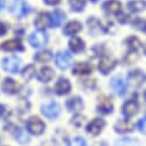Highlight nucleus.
I'll return each instance as SVG.
<instances>
[{
	"instance_id": "f257e3e1",
	"label": "nucleus",
	"mask_w": 146,
	"mask_h": 146,
	"mask_svg": "<svg viewBox=\"0 0 146 146\" xmlns=\"http://www.w3.org/2000/svg\"><path fill=\"white\" fill-rule=\"evenodd\" d=\"M9 11L13 15L17 16V17H24L27 14H29L30 8L28 6V4L23 0H14L12 3Z\"/></svg>"
},
{
	"instance_id": "f03ea898",
	"label": "nucleus",
	"mask_w": 146,
	"mask_h": 146,
	"mask_svg": "<svg viewBox=\"0 0 146 146\" xmlns=\"http://www.w3.org/2000/svg\"><path fill=\"white\" fill-rule=\"evenodd\" d=\"M27 129L32 135H42L45 130V123L38 117H30L27 122Z\"/></svg>"
},
{
	"instance_id": "7ed1b4c3",
	"label": "nucleus",
	"mask_w": 146,
	"mask_h": 146,
	"mask_svg": "<svg viewBox=\"0 0 146 146\" xmlns=\"http://www.w3.org/2000/svg\"><path fill=\"white\" fill-rule=\"evenodd\" d=\"M42 113L50 120H55L61 113V108L56 102H50L42 106Z\"/></svg>"
},
{
	"instance_id": "20e7f679",
	"label": "nucleus",
	"mask_w": 146,
	"mask_h": 146,
	"mask_svg": "<svg viewBox=\"0 0 146 146\" xmlns=\"http://www.w3.org/2000/svg\"><path fill=\"white\" fill-rule=\"evenodd\" d=\"M29 42H30L32 47L40 48V47L45 46L46 43H47V35L42 30L32 32L31 36H30V38H29Z\"/></svg>"
},
{
	"instance_id": "39448f33",
	"label": "nucleus",
	"mask_w": 146,
	"mask_h": 146,
	"mask_svg": "<svg viewBox=\"0 0 146 146\" xmlns=\"http://www.w3.org/2000/svg\"><path fill=\"white\" fill-rule=\"evenodd\" d=\"M20 64H21V60L16 56H9V58H5L3 60L4 70L11 72V74H15V72L19 71Z\"/></svg>"
},
{
	"instance_id": "423d86ee",
	"label": "nucleus",
	"mask_w": 146,
	"mask_h": 146,
	"mask_svg": "<svg viewBox=\"0 0 146 146\" xmlns=\"http://www.w3.org/2000/svg\"><path fill=\"white\" fill-rule=\"evenodd\" d=\"M55 61H56V66L60 69H67L72 63V56L68 52H59L55 55Z\"/></svg>"
},
{
	"instance_id": "0eeeda50",
	"label": "nucleus",
	"mask_w": 146,
	"mask_h": 146,
	"mask_svg": "<svg viewBox=\"0 0 146 146\" xmlns=\"http://www.w3.org/2000/svg\"><path fill=\"white\" fill-rule=\"evenodd\" d=\"M116 66V60L113 59L112 56H104L100 62H99V70L102 74H108L109 71H112Z\"/></svg>"
},
{
	"instance_id": "6e6552de",
	"label": "nucleus",
	"mask_w": 146,
	"mask_h": 146,
	"mask_svg": "<svg viewBox=\"0 0 146 146\" xmlns=\"http://www.w3.org/2000/svg\"><path fill=\"white\" fill-rule=\"evenodd\" d=\"M145 75L143 74V72L140 70H133L131 71L129 76H128V82L131 86L133 88H139L143 85V83L145 82Z\"/></svg>"
},
{
	"instance_id": "1a4fd4ad",
	"label": "nucleus",
	"mask_w": 146,
	"mask_h": 146,
	"mask_svg": "<svg viewBox=\"0 0 146 146\" xmlns=\"http://www.w3.org/2000/svg\"><path fill=\"white\" fill-rule=\"evenodd\" d=\"M111 86H112V89H113V91L116 93V94H120V96H122V94H124L125 93V91H127V82H125V80L123 78V77H114L113 80H112V82H111Z\"/></svg>"
},
{
	"instance_id": "9d476101",
	"label": "nucleus",
	"mask_w": 146,
	"mask_h": 146,
	"mask_svg": "<svg viewBox=\"0 0 146 146\" xmlns=\"http://www.w3.org/2000/svg\"><path fill=\"white\" fill-rule=\"evenodd\" d=\"M104 127H105V121L104 120H101V119H94V120H92L88 124L86 131L89 133L93 135V136H97V135H99L101 132V130H102Z\"/></svg>"
},
{
	"instance_id": "9b49d317",
	"label": "nucleus",
	"mask_w": 146,
	"mask_h": 146,
	"mask_svg": "<svg viewBox=\"0 0 146 146\" xmlns=\"http://www.w3.org/2000/svg\"><path fill=\"white\" fill-rule=\"evenodd\" d=\"M138 112V102L136 100H128L123 105V114L127 117H131L136 115Z\"/></svg>"
},
{
	"instance_id": "f8f14e48",
	"label": "nucleus",
	"mask_w": 146,
	"mask_h": 146,
	"mask_svg": "<svg viewBox=\"0 0 146 146\" xmlns=\"http://www.w3.org/2000/svg\"><path fill=\"white\" fill-rule=\"evenodd\" d=\"M20 85L12 78H6L3 83V90L4 92L8 93V94H15L19 92Z\"/></svg>"
},
{
	"instance_id": "ddd939ff",
	"label": "nucleus",
	"mask_w": 146,
	"mask_h": 146,
	"mask_svg": "<svg viewBox=\"0 0 146 146\" xmlns=\"http://www.w3.org/2000/svg\"><path fill=\"white\" fill-rule=\"evenodd\" d=\"M50 24H51V19H50V15L46 14V13H40L37 16V19L35 20V25L37 27L39 30L46 29Z\"/></svg>"
},
{
	"instance_id": "4468645a",
	"label": "nucleus",
	"mask_w": 146,
	"mask_h": 146,
	"mask_svg": "<svg viewBox=\"0 0 146 146\" xmlns=\"http://www.w3.org/2000/svg\"><path fill=\"white\" fill-rule=\"evenodd\" d=\"M83 101L80 97H74V98H71L67 101V107L70 112H74V113H77L80 112L81 109L83 108Z\"/></svg>"
},
{
	"instance_id": "2eb2a0df",
	"label": "nucleus",
	"mask_w": 146,
	"mask_h": 146,
	"mask_svg": "<svg viewBox=\"0 0 146 146\" xmlns=\"http://www.w3.org/2000/svg\"><path fill=\"white\" fill-rule=\"evenodd\" d=\"M55 92L58 93V94H67L69 91H70V89H71V85H70V83H69V81L68 80H66V78H60L59 81H58V83L55 84Z\"/></svg>"
},
{
	"instance_id": "dca6fc26",
	"label": "nucleus",
	"mask_w": 146,
	"mask_h": 146,
	"mask_svg": "<svg viewBox=\"0 0 146 146\" xmlns=\"http://www.w3.org/2000/svg\"><path fill=\"white\" fill-rule=\"evenodd\" d=\"M37 77H38V80H39L40 82L47 83V82H50V81L54 77V71H53V69L50 68V67H43V68L40 69V71H39V74H38Z\"/></svg>"
},
{
	"instance_id": "f3484780",
	"label": "nucleus",
	"mask_w": 146,
	"mask_h": 146,
	"mask_svg": "<svg viewBox=\"0 0 146 146\" xmlns=\"http://www.w3.org/2000/svg\"><path fill=\"white\" fill-rule=\"evenodd\" d=\"M50 19H51V25L54 27V28H58L60 27L63 21H64V13L61 12L60 9H55L51 15H50Z\"/></svg>"
},
{
	"instance_id": "a211bd4d",
	"label": "nucleus",
	"mask_w": 146,
	"mask_h": 146,
	"mask_svg": "<svg viewBox=\"0 0 146 146\" xmlns=\"http://www.w3.org/2000/svg\"><path fill=\"white\" fill-rule=\"evenodd\" d=\"M135 128V124L128 120H123V121H119L116 124H115V130L120 133H127V132H130L132 131Z\"/></svg>"
},
{
	"instance_id": "6ab92c4d",
	"label": "nucleus",
	"mask_w": 146,
	"mask_h": 146,
	"mask_svg": "<svg viewBox=\"0 0 146 146\" xmlns=\"http://www.w3.org/2000/svg\"><path fill=\"white\" fill-rule=\"evenodd\" d=\"M104 8L111 14H119L121 12V3L119 0H108L105 3Z\"/></svg>"
},
{
	"instance_id": "aec40b11",
	"label": "nucleus",
	"mask_w": 146,
	"mask_h": 146,
	"mask_svg": "<svg viewBox=\"0 0 146 146\" xmlns=\"http://www.w3.org/2000/svg\"><path fill=\"white\" fill-rule=\"evenodd\" d=\"M1 50H4V51H21V50H23V46H22V44H21V42L20 40H17V39H12V40H8V42H5V43H3L1 44Z\"/></svg>"
},
{
	"instance_id": "412c9836",
	"label": "nucleus",
	"mask_w": 146,
	"mask_h": 146,
	"mask_svg": "<svg viewBox=\"0 0 146 146\" xmlns=\"http://www.w3.org/2000/svg\"><path fill=\"white\" fill-rule=\"evenodd\" d=\"M82 30V24L77 21H72V22H69L66 27H64V35L67 36H72V35H76L77 32H80Z\"/></svg>"
},
{
	"instance_id": "4be33fe9",
	"label": "nucleus",
	"mask_w": 146,
	"mask_h": 146,
	"mask_svg": "<svg viewBox=\"0 0 146 146\" xmlns=\"http://www.w3.org/2000/svg\"><path fill=\"white\" fill-rule=\"evenodd\" d=\"M91 70H92V67L86 62L76 63L74 66V69H72L74 74H76V75H86V74H90Z\"/></svg>"
},
{
	"instance_id": "5701e85b",
	"label": "nucleus",
	"mask_w": 146,
	"mask_h": 146,
	"mask_svg": "<svg viewBox=\"0 0 146 146\" xmlns=\"http://www.w3.org/2000/svg\"><path fill=\"white\" fill-rule=\"evenodd\" d=\"M98 111L102 114H109L113 112V104L109 101V99L104 98L102 100H100L99 105H98Z\"/></svg>"
},
{
	"instance_id": "b1692460",
	"label": "nucleus",
	"mask_w": 146,
	"mask_h": 146,
	"mask_svg": "<svg viewBox=\"0 0 146 146\" xmlns=\"http://www.w3.org/2000/svg\"><path fill=\"white\" fill-rule=\"evenodd\" d=\"M69 46H70L72 52L78 53V52L84 50V42L82 39L77 38V37H74V38H71L69 40Z\"/></svg>"
},
{
	"instance_id": "393cba45",
	"label": "nucleus",
	"mask_w": 146,
	"mask_h": 146,
	"mask_svg": "<svg viewBox=\"0 0 146 146\" xmlns=\"http://www.w3.org/2000/svg\"><path fill=\"white\" fill-rule=\"evenodd\" d=\"M128 7L131 12L138 13V12H143L146 8V3L144 0H133V1H130L128 4Z\"/></svg>"
},
{
	"instance_id": "a878e982",
	"label": "nucleus",
	"mask_w": 146,
	"mask_h": 146,
	"mask_svg": "<svg viewBox=\"0 0 146 146\" xmlns=\"http://www.w3.org/2000/svg\"><path fill=\"white\" fill-rule=\"evenodd\" d=\"M52 59V54L48 51H44V52H39L35 55V60L37 62L44 63V62H48Z\"/></svg>"
},
{
	"instance_id": "bb28decb",
	"label": "nucleus",
	"mask_w": 146,
	"mask_h": 146,
	"mask_svg": "<svg viewBox=\"0 0 146 146\" xmlns=\"http://www.w3.org/2000/svg\"><path fill=\"white\" fill-rule=\"evenodd\" d=\"M35 75H36V67H35L33 64H29V66H27V68H25V69L23 70V72H22L23 78L27 80V81L31 80Z\"/></svg>"
},
{
	"instance_id": "cd10ccee",
	"label": "nucleus",
	"mask_w": 146,
	"mask_h": 146,
	"mask_svg": "<svg viewBox=\"0 0 146 146\" xmlns=\"http://www.w3.org/2000/svg\"><path fill=\"white\" fill-rule=\"evenodd\" d=\"M115 146H139V143L131 138H124L117 140L115 143Z\"/></svg>"
},
{
	"instance_id": "c85d7f7f",
	"label": "nucleus",
	"mask_w": 146,
	"mask_h": 146,
	"mask_svg": "<svg viewBox=\"0 0 146 146\" xmlns=\"http://www.w3.org/2000/svg\"><path fill=\"white\" fill-rule=\"evenodd\" d=\"M128 45H129V48L135 52V51H138L139 47H140V42L137 37H133V36H131V37L128 39Z\"/></svg>"
},
{
	"instance_id": "c756f323",
	"label": "nucleus",
	"mask_w": 146,
	"mask_h": 146,
	"mask_svg": "<svg viewBox=\"0 0 146 146\" xmlns=\"http://www.w3.org/2000/svg\"><path fill=\"white\" fill-rule=\"evenodd\" d=\"M69 4L71 6V9H74L76 12H81V11H83L85 1L84 0H69Z\"/></svg>"
},
{
	"instance_id": "7c9ffc66",
	"label": "nucleus",
	"mask_w": 146,
	"mask_h": 146,
	"mask_svg": "<svg viewBox=\"0 0 146 146\" xmlns=\"http://www.w3.org/2000/svg\"><path fill=\"white\" fill-rule=\"evenodd\" d=\"M15 139L21 144H25L29 141V137L23 130H17V132L15 133Z\"/></svg>"
},
{
	"instance_id": "2f4dec72",
	"label": "nucleus",
	"mask_w": 146,
	"mask_h": 146,
	"mask_svg": "<svg viewBox=\"0 0 146 146\" xmlns=\"http://www.w3.org/2000/svg\"><path fill=\"white\" fill-rule=\"evenodd\" d=\"M133 27L140 31H145L146 32V21L143 19H137L133 21Z\"/></svg>"
},
{
	"instance_id": "473e14b6",
	"label": "nucleus",
	"mask_w": 146,
	"mask_h": 146,
	"mask_svg": "<svg viewBox=\"0 0 146 146\" xmlns=\"http://www.w3.org/2000/svg\"><path fill=\"white\" fill-rule=\"evenodd\" d=\"M68 146H86V143L82 137H76L68 143Z\"/></svg>"
},
{
	"instance_id": "72a5a7b5",
	"label": "nucleus",
	"mask_w": 146,
	"mask_h": 146,
	"mask_svg": "<svg viewBox=\"0 0 146 146\" xmlns=\"http://www.w3.org/2000/svg\"><path fill=\"white\" fill-rule=\"evenodd\" d=\"M138 130L140 131V132H143V133H146V116L145 117H143L139 122H138Z\"/></svg>"
},
{
	"instance_id": "f704fd0d",
	"label": "nucleus",
	"mask_w": 146,
	"mask_h": 146,
	"mask_svg": "<svg viewBox=\"0 0 146 146\" xmlns=\"http://www.w3.org/2000/svg\"><path fill=\"white\" fill-rule=\"evenodd\" d=\"M19 108L21 109L22 112H25V111H28V108H29V102L22 99V100L20 101V104H19Z\"/></svg>"
},
{
	"instance_id": "c9c22d12",
	"label": "nucleus",
	"mask_w": 146,
	"mask_h": 146,
	"mask_svg": "<svg viewBox=\"0 0 146 146\" xmlns=\"http://www.w3.org/2000/svg\"><path fill=\"white\" fill-rule=\"evenodd\" d=\"M7 108L4 106V105H0V119H3L7 115Z\"/></svg>"
},
{
	"instance_id": "e433bc0d",
	"label": "nucleus",
	"mask_w": 146,
	"mask_h": 146,
	"mask_svg": "<svg viewBox=\"0 0 146 146\" xmlns=\"http://www.w3.org/2000/svg\"><path fill=\"white\" fill-rule=\"evenodd\" d=\"M117 20L121 22V23H124V22H127L128 21V17H127V15L125 14H123V13H119L117 14Z\"/></svg>"
},
{
	"instance_id": "4c0bfd02",
	"label": "nucleus",
	"mask_w": 146,
	"mask_h": 146,
	"mask_svg": "<svg viewBox=\"0 0 146 146\" xmlns=\"http://www.w3.org/2000/svg\"><path fill=\"white\" fill-rule=\"evenodd\" d=\"M6 32H7V27H6L4 23H1V22H0V36L5 35Z\"/></svg>"
},
{
	"instance_id": "58836bf2",
	"label": "nucleus",
	"mask_w": 146,
	"mask_h": 146,
	"mask_svg": "<svg viewBox=\"0 0 146 146\" xmlns=\"http://www.w3.org/2000/svg\"><path fill=\"white\" fill-rule=\"evenodd\" d=\"M61 0H45V3L47 5H58Z\"/></svg>"
},
{
	"instance_id": "ea45409f",
	"label": "nucleus",
	"mask_w": 146,
	"mask_h": 146,
	"mask_svg": "<svg viewBox=\"0 0 146 146\" xmlns=\"http://www.w3.org/2000/svg\"><path fill=\"white\" fill-rule=\"evenodd\" d=\"M4 5H5V1H4V0H0V11L4 8Z\"/></svg>"
},
{
	"instance_id": "a19ab883",
	"label": "nucleus",
	"mask_w": 146,
	"mask_h": 146,
	"mask_svg": "<svg viewBox=\"0 0 146 146\" xmlns=\"http://www.w3.org/2000/svg\"><path fill=\"white\" fill-rule=\"evenodd\" d=\"M90 1H92V3H97L98 0H90Z\"/></svg>"
},
{
	"instance_id": "79ce46f5",
	"label": "nucleus",
	"mask_w": 146,
	"mask_h": 146,
	"mask_svg": "<svg viewBox=\"0 0 146 146\" xmlns=\"http://www.w3.org/2000/svg\"><path fill=\"white\" fill-rule=\"evenodd\" d=\"M144 97H145V100H146V91H145V93H144Z\"/></svg>"
},
{
	"instance_id": "37998d69",
	"label": "nucleus",
	"mask_w": 146,
	"mask_h": 146,
	"mask_svg": "<svg viewBox=\"0 0 146 146\" xmlns=\"http://www.w3.org/2000/svg\"><path fill=\"white\" fill-rule=\"evenodd\" d=\"M145 53H146V46H145Z\"/></svg>"
}]
</instances>
